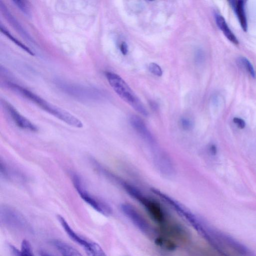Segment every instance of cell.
<instances>
[{
    "mask_svg": "<svg viewBox=\"0 0 256 256\" xmlns=\"http://www.w3.org/2000/svg\"><path fill=\"white\" fill-rule=\"evenodd\" d=\"M233 122L240 129H243L246 126L245 122L241 118L234 117L233 118Z\"/></svg>",
    "mask_w": 256,
    "mask_h": 256,
    "instance_id": "obj_21",
    "label": "cell"
},
{
    "mask_svg": "<svg viewBox=\"0 0 256 256\" xmlns=\"http://www.w3.org/2000/svg\"><path fill=\"white\" fill-rule=\"evenodd\" d=\"M1 221L8 227L24 230L28 228V223L22 214L8 206H2L0 208Z\"/></svg>",
    "mask_w": 256,
    "mask_h": 256,
    "instance_id": "obj_5",
    "label": "cell"
},
{
    "mask_svg": "<svg viewBox=\"0 0 256 256\" xmlns=\"http://www.w3.org/2000/svg\"><path fill=\"white\" fill-rule=\"evenodd\" d=\"M57 218L70 238L74 242L82 246L84 248L87 254L90 253L94 248L96 242L87 240L78 234L72 228L64 218L62 216L58 215Z\"/></svg>",
    "mask_w": 256,
    "mask_h": 256,
    "instance_id": "obj_8",
    "label": "cell"
},
{
    "mask_svg": "<svg viewBox=\"0 0 256 256\" xmlns=\"http://www.w3.org/2000/svg\"><path fill=\"white\" fill-rule=\"evenodd\" d=\"M120 50L122 53L124 55H126L127 54L128 52V47L127 44L125 42H122L120 46Z\"/></svg>",
    "mask_w": 256,
    "mask_h": 256,
    "instance_id": "obj_23",
    "label": "cell"
},
{
    "mask_svg": "<svg viewBox=\"0 0 256 256\" xmlns=\"http://www.w3.org/2000/svg\"><path fill=\"white\" fill-rule=\"evenodd\" d=\"M5 108L14 124L20 128L31 132H36L38 126L22 115L12 106L6 104Z\"/></svg>",
    "mask_w": 256,
    "mask_h": 256,
    "instance_id": "obj_9",
    "label": "cell"
},
{
    "mask_svg": "<svg viewBox=\"0 0 256 256\" xmlns=\"http://www.w3.org/2000/svg\"><path fill=\"white\" fill-rule=\"evenodd\" d=\"M120 209L124 214L142 232L146 235L152 233V228L144 218L132 205L129 204H122Z\"/></svg>",
    "mask_w": 256,
    "mask_h": 256,
    "instance_id": "obj_6",
    "label": "cell"
},
{
    "mask_svg": "<svg viewBox=\"0 0 256 256\" xmlns=\"http://www.w3.org/2000/svg\"><path fill=\"white\" fill-rule=\"evenodd\" d=\"M238 63L248 72L253 78H256V72L252 63L246 58L240 56L238 58Z\"/></svg>",
    "mask_w": 256,
    "mask_h": 256,
    "instance_id": "obj_17",
    "label": "cell"
},
{
    "mask_svg": "<svg viewBox=\"0 0 256 256\" xmlns=\"http://www.w3.org/2000/svg\"><path fill=\"white\" fill-rule=\"evenodd\" d=\"M130 125L136 133L148 144L156 146V140L146 124L140 116L132 115L130 118Z\"/></svg>",
    "mask_w": 256,
    "mask_h": 256,
    "instance_id": "obj_7",
    "label": "cell"
},
{
    "mask_svg": "<svg viewBox=\"0 0 256 256\" xmlns=\"http://www.w3.org/2000/svg\"><path fill=\"white\" fill-rule=\"evenodd\" d=\"M74 186L81 198L94 210L102 214L108 216L112 214L110 206L104 202L98 199L87 190L80 176L76 173L71 175Z\"/></svg>",
    "mask_w": 256,
    "mask_h": 256,
    "instance_id": "obj_3",
    "label": "cell"
},
{
    "mask_svg": "<svg viewBox=\"0 0 256 256\" xmlns=\"http://www.w3.org/2000/svg\"><path fill=\"white\" fill-rule=\"evenodd\" d=\"M148 69L154 74L160 76L162 74V71L161 68L157 64L152 62L149 64Z\"/></svg>",
    "mask_w": 256,
    "mask_h": 256,
    "instance_id": "obj_20",
    "label": "cell"
},
{
    "mask_svg": "<svg viewBox=\"0 0 256 256\" xmlns=\"http://www.w3.org/2000/svg\"><path fill=\"white\" fill-rule=\"evenodd\" d=\"M181 124L183 128L186 130L189 129L192 126V122L190 121L188 119L186 118L182 119Z\"/></svg>",
    "mask_w": 256,
    "mask_h": 256,
    "instance_id": "obj_22",
    "label": "cell"
},
{
    "mask_svg": "<svg viewBox=\"0 0 256 256\" xmlns=\"http://www.w3.org/2000/svg\"><path fill=\"white\" fill-rule=\"evenodd\" d=\"M52 243L59 251L62 256H82L74 247L60 240H54L52 241Z\"/></svg>",
    "mask_w": 256,
    "mask_h": 256,
    "instance_id": "obj_15",
    "label": "cell"
},
{
    "mask_svg": "<svg viewBox=\"0 0 256 256\" xmlns=\"http://www.w3.org/2000/svg\"><path fill=\"white\" fill-rule=\"evenodd\" d=\"M0 173L1 176L8 180L24 181V176L16 169L8 165L6 162L0 160Z\"/></svg>",
    "mask_w": 256,
    "mask_h": 256,
    "instance_id": "obj_12",
    "label": "cell"
},
{
    "mask_svg": "<svg viewBox=\"0 0 256 256\" xmlns=\"http://www.w3.org/2000/svg\"><path fill=\"white\" fill-rule=\"evenodd\" d=\"M0 30L1 32L5 34L11 41L13 42L16 44L18 46L22 48L23 50L26 51V52L32 56H34V52L30 50L28 47H27L26 45L22 44L21 42L19 41L17 38H14L12 35L8 31L6 30L2 25H0Z\"/></svg>",
    "mask_w": 256,
    "mask_h": 256,
    "instance_id": "obj_16",
    "label": "cell"
},
{
    "mask_svg": "<svg viewBox=\"0 0 256 256\" xmlns=\"http://www.w3.org/2000/svg\"><path fill=\"white\" fill-rule=\"evenodd\" d=\"M0 8L2 13L10 24L24 38L30 42H33V40L30 36L23 28L18 22L12 14L7 7L1 0H0Z\"/></svg>",
    "mask_w": 256,
    "mask_h": 256,
    "instance_id": "obj_11",
    "label": "cell"
},
{
    "mask_svg": "<svg viewBox=\"0 0 256 256\" xmlns=\"http://www.w3.org/2000/svg\"><path fill=\"white\" fill-rule=\"evenodd\" d=\"M146 209L151 218L160 225H165L166 214L160 204L156 200L147 197L139 191L134 198Z\"/></svg>",
    "mask_w": 256,
    "mask_h": 256,
    "instance_id": "obj_4",
    "label": "cell"
},
{
    "mask_svg": "<svg viewBox=\"0 0 256 256\" xmlns=\"http://www.w3.org/2000/svg\"><path fill=\"white\" fill-rule=\"evenodd\" d=\"M210 152L212 154L215 155L217 153L216 146L214 144H211L209 148Z\"/></svg>",
    "mask_w": 256,
    "mask_h": 256,
    "instance_id": "obj_24",
    "label": "cell"
},
{
    "mask_svg": "<svg viewBox=\"0 0 256 256\" xmlns=\"http://www.w3.org/2000/svg\"><path fill=\"white\" fill-rule=\"evenodd\" d=\"M40 256H52L51 255L49 254H48L44 251H40Z\"/></svg>",
    "mask_w": 256,
    "mask_h": 256,
    "instance_id": "obj_25",
    "label": "cell"
},
{
    "mask_svg": "<svg viewBox=\"0 0 256 256\" xmlns=\"http://www.w3.org/2000/svg\"><path fill=\"white\" fill-rule=\"evenodd\" d=\"M106 76L111 87L122 99L142 115L148 116V112L146 109L120 76L114 72H108L106 73Z\"/></svg>",
    "mask_w": 256,
    "mask_h": 256,
    "instance_id": "obj_2",
    "label": "cell"
},
{
    "mask_svg": "<svg viewBox=\"0 0 256 256\" xmlns=\"http://www.w3.org/2000/svg\"><path fill=\"white\" fill-rule=\"evenodd\" d=\"M155 162L162 174L166 176H171L174 173V168L170 157L165 153L160 152L156 154Z\"/></svg>",
    "mask_w": 256,
    "mask_h": 256,
    "instance_id": "obj_10",
    "label": "cell"
},
{
    "mask_svg": "<svg viewBox=\"0 0 256 256\" xmlns=\"http://www.w3.org/2000/svg\"><path fill=\"white\" fill-rule=\"evenodd\" d=\"M229 2L238 18L242 29L244 31L246 32L248 24L244 10V2L236 0L229 1Z\"/></svg>",
    "mask_w": 256,
    "mask_h": 256,
    "instance_id": "obj_13",
    "label": "cell"
},
{
    "mask_svg": "<svg viewBox=\"0 0 256 256\" xmlns=\"http://www.w3.org/2000/svg\"><path fill=\"white\" fill-rule=\"evenodd\" d=\"M6 84L9 88L28 99L47 112L66 124L77 128L83 126L82 122L76 117L66 110L48 102L32 92L11 82H6Z\"/></svg>",
    "mask_w": 256,
    "mask_h": 256,
    "instance_id": "obj_1",
    "label": "cell"
},
{
    "mask_svg": "<svg viewBox=\"0 0 256 256\" xmlns=\"http://www.w3.org/2000/svg\"><path fill=\"white\" fill-rule=\"evenodd\" d=\"M216 25L222 31L226 37L234 44H238V41L236 36L231 30L224 18L218 14H215Z\"/></svg>",
    "mask_w": 256,
    "mask_h": 256,
    "instance_id": "obj_14",
    "label": "cell"
},
{
    "mask_svg": "<svg viewBox=\"0 0 256 256\" xmlns=\"http://www.w3.org/2000/svg\"><path fill=\"white\" fill-rule=\"evenodd\" d=\"M19 256H34L31 244L26 240L22 241Z\"/></svg>",
    "mask_w": 256,
    "mask_h": 256,
    "instance_id": "obj_19",
    "label": "cell"
},
{
    "mask_svg": "<svg viewBox=\"0 0 256 256\" xmlns=\"http://www.w3.org/2000/svg\"><path fill=\"white\" fill-rule=\"evenodd\" d=\"M14 5L24 14L30 16L31 11L28 2L26 0H14L12 1Z\"/></svg>",
    "mask_w": 256,
    "mask_h": 256,
    "instance_id": "obj_18",
    "label": "cell"
}]
</instances>
